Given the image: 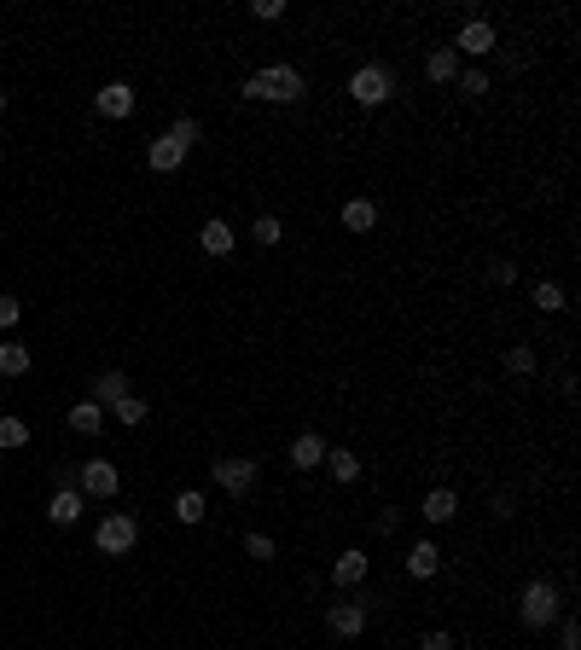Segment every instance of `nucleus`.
Returning a JSON list of instances; mask_svg holds the SVG:
<instances>
[{
    "mask_svg": "<svg viewBox=\"0 0 581 650\" xmlns=\"http://www.w3.org/2000/svg\"><path fill=\"white\" fill-rule=\"evenodd\" d=\"M326 470H332V482H360V453L355 448H326Z\"/></svg>",
    "mask_w": 581,
    "mask_h": 650,
    "instance_id": "6ab92c4d",
    "label": "nucleus"
},
{
    "mask_svg": "<svg viewBox=\"0 0 581 650\" xmlns=\"http://www.w3.org/2000/svg\"><path fill=\"white\" fill-rule=\"evenodd\" d=\"M239 93L244 99H268V105H296L308 93V82H303L296 65H268V70H250Z\"/></svg>",
    "mask_w": 581,
    "mask_h": 650,
    "instance_id": "f257e3e1",
    "label": "nucleus"
},
{
    "mask_svg": "<svg viewBox=\"0 0 581 650\" xmlns=\"http://www.w3.org/2000/svg\"><path fill=\"white\" fill-rule=\"evenodd\" d=\"M93 546H99L105 558H129V552L140 546V522H134V511L99 517V529H93Z\"/></svg>",
    "mask_w": 581,
    "mask_h": 650,
    "instance_id": "39448f33",
    "label": "nucleus"
},
{
    "mask_svg": "<svg viewBox=\"0 0 581 650\" xmlns=\"http://www.w3.org/2000/svg\"><path fill=\"white\" fill-rule=\"evenodd\" d=\"M129 372H93V395H88V401H99L105 412H111L117 401H129Z\"/></svg>",
    "mask_w": 581,
    "mask_h": 650,
    "instance_id": "f8f14e48",
    "label": "nucleus"
},
{
    "mask_svg": "<svg viewBox=\"0 0 581 650\" xmlns=\"http://www.w3.org/2000/svg\"><path fill=\"white\" fill-rule=\"evenodd\" d=\"M105 418H111V412H105L99 401H76V407H70V418H65V424H70V430H76V436H99V430H105Z\"/></svg>",
    "mask_w": 581,
    "mask_h": 650,
    "instance_id": "2eb2a0df",
    "label": "nucleus"
},
{
    "mask_svg": "<svg viewBox=\"0 0 581 650\" xmlns=\"http://www.w3.org/2000/svg\"><path fill=\"white\" fill-rule=\"evenodd\" d=\"M47 517H53L58 529H70V522H82V488H58V494L47 500Z\"/></svg>",
    "mask_w": 581,
    "mask_h": 650,
    "instance_id": "4468645a",
    "label": "nucleus"
},
{
    "mask_svg": "<svg viewBox=\"0 0 581 650\" xmlns=\"http://www.w3.org/2000/svg\"><path fill=\"white\" fill-rule=\"evenodd\" d=\"M558 615H564V593H558L553 581H529L524 593H517V622H524V627L546 633V627L558 622Z\"/></svg>",
    "mask_w": 581,
    "mask_h": 650,
    "instance_id": "7ed1b4c3",
    "label": "nucleus"
},
{
    "mask_svg": "<svg viewBox=\"0 0 581 650\" xmlns=\"http://www.w3.org/2000/svg\"><path fill=\"white\" fill-rule=\"evenodd\" d=\"M489 279L500 284V291H506V284H517V267H512V262H494V267H489Z\"/></svg>",
    "mask_w": 581,
    "mask_h": 650,
    "instance_id": "f704fd0d",
    "label": "nucleus"
},
{
    "mask_svg": "<svg viewBox=\"0 0 581 650\" xmlns=\"http://www.w3.org/2000/svg\"><path fill=\"white\" fill-rule=\"evenodd\" d=\"M367 569H372V558H360V546H349V552H337L332 581L337 586H360V581H367Z\"/></svg>",
    "mask_w": 581,
    "mask_h": 650,
    "instance_id": "dca6fc26",
    "label": "nucleus"
},
{
    "mask_svg": "<svg viewBox=\"0 0 581 650\" xmlns=\"http://www.w3.org/2000/svg\"><path fill=\"white\" fill-rule=\"evenodd\" d=\"M389 93H396V70H389V65H360V70L349 76V99H355L360 110L389 105Z\"/></svg>",
    "mask_w": 581,
    "mask_h": 650,
    "instance_id": "20e7f679",
    "label": "nucleus"
},
{
    "mask_svg": "<svg viewBox=\"0 0 581 650\" xmlns=\"http://www.w3.org/2000/svg\"><path fill=\"white\" fill-rule=\"evenodd\" d=\"M198 244L210 250V256H233V244H239V232H233V221H222V215H210L198 227Z\"/></svg>",
    "mask_w": 581,
    "mask_h": 650,
    "instance_id": "9b49d317",
    "label": "nucleus"
},
{
    "mask_svg": "<svg viewBox=\"0 0 581 650\" xmlns=\"http://www.w3.org/2000/svg\"><path fill=\"white\" fill-rule=\"evenodd\" d=\"M244 552H250V558H256V563H274V558H279L274 534H262V529H250V534H244Z\"/></svg>",
    "mask_w": 581,
    "mask_h": 650,
    "instance_id": "bb28decb",
    "label": "nucleus"
},
{
    "mask_svg": "<svg viewBox=\"0 0 581 650\" xmlns=\"http://www.w3.org/2000/svg\"><path fill=\"white\" fill-rule=\"evenodd\" d=\"M111 418H122V424L134 430V424H146V418H151V407L140 401V395H129V401H117V407H111Z\"/></svg>",
    "mask_w": 581,
    "mask_h": 650,
    "instance_id": "cd10ccee",
    "label": "nucleus"
},
{
    "mask_svg": "<svg viewBox=\"0 0 581 650\" xmlns=\"http://www.w3.org/2000/svg\"><path fill=\"white\" fill-rule=\"evenodd\" d=\"M192 146H198V122H192V117H181V122H169V129L146 146V163H151L157 174H175L186 157H192Z\"/></svg>",
    "mask_w": 581,
    "mask_h": 650,
    "instance_id": "f03ea898",
    "label": "nucleus"
},
{
    "mask_svg": "<svg viewBox=\"0 0 581 650\" xmlns=\"http://www.w3.org/2000/svg\"><path fill=\"white\" fill-rule=\"evenodd\" d=\"M24 441H29V424L24 418H0V448L12 453V448H24Z\"/></svg>",
    "mask_w": 581,
    "mask_h": 650,
    "instance_id": "c756f323",
    "label": "nucleus"
},
{
    "mask_svg": "<svg viewBox=\"0 0 581 650\" xmlns=\"http://www.w3.org/2000/svg\"><path fill=\"white\" fill-rule=\"evenodd\" d=\"M558 650H581V627H576V615H570V610L558 615Z\"/></svg>",
    "mask_w": 581,
    "mask_h": 650,
    "instance_id": "2f4dec72",
    "label": "nucleus"
},
{
    "mask_svg": "<svg viewBox=\"0 0 581 650\" xmlns=\"http://www.w3.org/2000/svg\"><path fill=\"white\" fill-rule=\"evenodd\" d=\"M453 82H460V93H465V99H482V93L494 88V82H489V70H460Z\"/></svg>",
    "mask_w": 581,
    "mask_h": 650,
    "instance_id": "c85d7f7f",
    "label": "nucleus"
},
{
    "mask_svg": "<svg viewBox=\"0 0 581 650\" xmlns=\"http://www.w3.org/2000/svg\"><path fill=\"white\" fill-rule=\"evenodd\" d=\"M24 320V303H18V296H6V291H0V331H6V325H18Z\"/></svg>",
    "mask_w": 581,
    "mask_h": 650,
    "instance_id": "473e14b6",
    "label": "nucleus"
},
{
    "mask_svg": "<svg viewBox=\"0 0 581 650\" xmlns=\"http://www.w3.org/2000/svg\"><path fill=\"white\" fill-rule=\"evenodd\" d=\"M250 18H256V24H279V18H285V0H250Z\"/></svg>",
    "mask_w": 581,
    "mask_h": 650,
    "instance_id": "7c9ffc66",
    "label": "nucleus"
},
{
    "mask_svg": "<svg viewBox=\"0 0 581 650\" xmlns=\"http://www.w3.org/2000/svg\"><path fill=\"white\" fill-rule=\"evenodd\" d=\"M436 569H442V552H436V541H413V552H407V575H413V581H431Z\"/></svg>",
    "mask_w": 581,
    "mask_h": 650,
    "instance_id": "f3484780",
    "label": "nucleus"
},
{
    "mask_svg": "<svg viewBox=\"0 0 581 650\" xmlns=\"http://www.w3.org/2000/svg\"><path fill=\"white\" fill-rule=\"evenodd\" d=\"M250 239H256L262 250H274L279 239H285V227H279V215H256V221H250Z\"/></svg>",
    "mask_w": 581,
    "mask_h": 650,
    "instance_id": "a878e982",
    "label": "nucleus"
},
{
    "mask_svg": "<svg viewBox=\"0 0 581 650\" xmlns=\"http://www.w3.org/2000/svg\"><path fill=\"white\" fill-rule=\"evenodd\" d=\"M425 76H431V82H453V76H460V53H453V46H431Z\"/></svg>",
    "mask_w": 581,
    "mask_h": 650,
    "instance_id": "5701e85b",
    "label": "nucleus"
},
{
    "mask_svg": "<svg viewBox=\"0 0 581 650\" xmlns=\"http://www.w3.org/2000/svg\"><path fill=\"white\" fill-rule=\"evenodd\" d=\"M29 366H36V355L24 343H0V377H24Z\"/></svg>",
    "mask_w": 581,
    "mask_h": 650,
    "instance_id": "b1692460",
    "label": "nucleus"
},
{
    "mask_svg": "<svg viewBox=\"0 0 581 650\" xmlns=\"http://www.w3.org/2000/svg\"><path fill=\"white\" fill-rule=\"evenodd\" d=\"M0 110H6V93H0Z\"/></svg>",
    "mask_w": 581,
    "mask_h": 650,
    "instance_id": "e433bc0d",
    "label": "nucleus"
},
{
    "mask_svg": "<svg viewBox=\"0 0 581 650\" xmlns=\"http://www.w3.org/2000/svg\"><path fill=\"white\" fill-rule=\"evenodd\" d=\"M203 517H210V505H203V494H198V488H181V494H175V522H186V529H198Z\"/></svg>",
    "mask_w": 581,
    "mask_h": 650,
    "instance_id": "4be33fe9",
    "label": "nucleus"
},
{
    "mask_svg": "<svg viewBox=\"0 0 581 650\" xmlns=\"http://www.w3.org/2000/svg\"><path fill=\"white\" fill-rule=\"evenodd\" d=\"M500 366H506V377H535V372H541V355H535L529 343H512Z\"/></svg>",
    "mask_w": 581,
    "mask_h": 650,
    "instance_id": "412c9836",
    "label": "nucleus"
},
{
    "mask_svg": "<svg viewBox=\"0 0 581 650\" xmlns=\"http://www.w3.org/2000/svg\"><path fill=\"white\" fill-rule=\"evenodd\" d=\"M210 477L222 482V494L244 500L250 488H256V459H215V465H210Z\"/></svg>",
    "mask_w": 581,
    "mask_h": 650,
    "instance_id": "0eeeda50",
    "label": "nucleus"
},
{
    "mask_svg": "<svg viewBox=\"0 0 581 650\" xmlns=\"http://www.w3.org/2000/svg\"><path fill=\"white\" fill-rule=\"evenodd\" d=\"M93 105H99V117H111V122H122V117H134L140 93H134L129 82H105L99 93H93Z\"/></svg>",
    "mask_w": 581,
    "mask_h": 650,
    "instance_id": "9d476101",
    "label": "nucleus"
},
{
    "mask_svg": "<svg viewBox=\"0 0 581 650\" xmlns=\"http://www.w3.org/2000/svg\"><path fill=\"white\" fill-rule=\"evenodd\" d=\"M419 650H460V645H453V633L436 627V633H425V639H419Z\"/></svg>",
    "mask_w": 581,
    "mask_h": 650,
    "instance_id": "72a5a7b5",
    "label": "nucleus"
},
{
    "mask_svg": "<svg viewBox=\"0 0 581 650\" xmlns=\"http://www.w3.org/2000/svg\"><path fill=\"white\" fill-rule=\"evenodd\" d=\"M76 488H82L88 500H111L117 488H122V477H117V465H111V459H88V465L76 470Z\"/></svg>",
    "mask_w": 581,
    "mask_h": 650,
    "instance_id": "6e6552de",
    "label": "nucleus"
},
{
    "mask_svg": "<svg viewBox=\"0 0 581 650\" xmlns=\"http://www.w3.org/2000/svg\"><path fill=\"white\" fill-rule=\"evenodd\" d=\"M0 157H6V139H0Z\"/></svg>",
    "mask_w": 581,
    "mask_h": 650,
    "instance_id": "4c0bfd02",
    "label": "nucleus"
},
{
    "mask_svg": "<svg viewBox=\"0 0 581 650\" xmlns=\"http://www.w3.org/2000/svg\"><path fill=\"white\" fill-rule=\"evenodd\" d=\"M291 465H296V470H320V465H326V441L314 436V430H303V436L291 441Z\"/></svg>",
    "mask_w": 581,
    "mask_h": 650,
    "instance_id": "a211bd4d",
    "label": "nucleus"
},
{
    "mask_svg": "<svg viewBox=\"0 0 581 650\" xmlns=\"http://www.w3.org/2000/svg\"><path fill=\"white\" fill-rule=\"evenodd\" d=\"M529 296H535V308H541V314H558L564 303H570V296H564V284H558V279H535V291H529Z\"/></svg>",
    "mask_w": 581,
    "mask_h": 650,
    "instance_id": "393cba45",
    "label": "nucleus"
},
{
    "mask_svg": "<svg viewBox=\"0 0 581 650\" xmlns=\"http://www.w3.org/2000/svg\"><path fill=\"white\" fill-rule=\"evenodd\" d=\"M489 511L506 522V517H517V500H512V494H494V500H489Z\"/></svg>",
    "mask_w": 581,
    "mask_h": 650,
    "instance_id": "c9c22d12",
    "label": "nucleus"
},
{
    "mask_svg": "<svg viewBox=\"0 0 581 650\" xmlns=\"http://www.w3.org/2000/svg\"><path fill=\"white\" fill-rule=\"evenodd\" d=\"M494 46H500V29L489 18H471L460 36H453V53H465V58H489Z\"/></svg>",
    "mask_w": 581,
    "mask_h": 650,
    "instance_id": "1a4fd4ad",
    "label": "nucleus"
},
{
    "mask_svg": "<svg viewBox=\"0 0 581 650\" xmlns=\"http://www.w3.org/2000/svg\"><path fill=\"white\" fill-rule=\"evenodd\" d=\"M419 517H425L431 529H442V522L460 517V494H453V488H431V494H425V511H419Z\"/></svg>",
    "mask_w": 581,
    "mask_h": 650,
    "instance_id": "ddd939ff",
    "label": "nucleus"
},
{
    "mask_svg": "<svg viewBox=\"0 0 581 650\" xmlns=\"http://www.w3.org/2000/svg\"><path fill=\"white\" fill-rule=\"evenodd\" d=\"M372 622V610H367V598H337V604H326V627L337 633V639H360Z\"/></svg>",
    "mask_w": 581,
    "mask_h": 650,
    "instance_id": "423d86ee",
    "label": "nucleus"
},
{
    "mask_svg": "<svg viewBox=\"0 0 581 650\" xmlns=\"http://www.w3.org/2000/svg\"><path fill=\"white\" fill-rule=\"evenodd\" d=\"M343 227H349V232H372V227H379V203H372V198H349V203H343Z\"/></svg>",
    "mask_w": 581,
    "mask_h": 650,
    "instance_id": "aec40b11",
    "label": "nucleus"
}]
</instances>
